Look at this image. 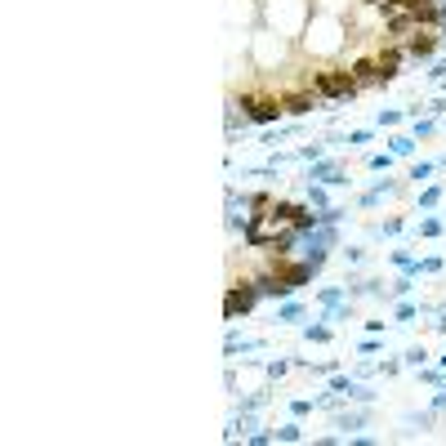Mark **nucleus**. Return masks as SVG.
Instances as JSON below:
<instances>
[{
    "label": "nucleus",
    "mask_w": 446,
    "mask_h": 446,
    "mask_svg": "<svg viewBox=\"0 0 446 446\" xmlns=\"http://www.w3.org/2000/svg\"><path fill=\"white\" fill-rule=\"evenodd\" d=\"M241 112H246L250 121L268 125V121H277V116H281V99H254V94H246V99H241Z\"/></svg>",
    "instance_id": "obj_2"
},
{
    "label": "nucleus",
    "mask_w": 446,
    "mask_h": 446,
    "mask_svg": "<svg viewBox=\"0 0 446 446\" xmlns=\"http://www.w3.org/2000/svg\"><path fill=\"white\" fill-rule=\"evenodd\" d=\"M411 147H415V143H411V139H393V152H397V156H406Z\"/></svg>",
    "instance_id": "obj_6"
},
{
    "label": "nucleus",
    "mask_w": 446,
    "mask_h": 446,
    "mask_svg": "<svg viewBox=\"0 0 446 446\" xmlns=\"http://www.w3.org/2000/svg\"><path fill=\"white\" fill-rule=\"evenodd\" d=\"M286 108H290V112H308V94H290V99H286Z\"/></svg>",
    "instance_id": "obj_5"
},
{
    "label": "nucleus",
    "mask_w": 446,
    "mask_h": 446,
    "mask_svg": "<svg viewBox=\"0 0 446 446\" xmlns=\"http://www.w3.org/2000/svg\"><path fill=\"white\" fill-rule=\"evenodd\" d=\"M313 90L326 94V99H348V94L357 90V81H353V72H322V76L313 81Z\"/></svg>",
    "instance_id": "obj_1"
},
{
    "label": "nucleus",
    "mask_w": 446,
    "mask_h": 446,
    "mask_svg": "<svg viewBox=\"0 0 446 446\" xmlns=\"http://www.w3.org/2000/svg\"><path fill=\"white\" fill-rule=\"evenodd\" d=\"M433 49H438V36H429V31H415V36H411V45H406V54H411V58H429Z\"/></svg>",
    "instance_id": "obj_4"
},
{
    "label": "nucleus",
    "mask_w": 446,
    "mask_h": 446,
    "mask_svg": "<svg viewBox=\"0 0 446 446\" xmlns=\"http://www.w3.org/2000/svg\"><path fill=\"white\" fill-rule=\"evenodd\" d=\"M366 5H384V0H366Z\"/></svg>",
    "instance_id": "obj_7"
},
{
    "label": "nucleus",
    "mask_w": 446,
    "mask_h": 446,
    "mask_svg": "<svg viewBox=\"0 0 446 446\" xmlns=\"http://www.w3.org/2000/svg\"><path fill=\"white\" fill-rule=\"evenodd\" d=\"M254 299H259V286H241V290H232L228 295V317H237V313H250Z\"/></svg>",
    "instance_id": "obj_3"
}]
</instances>
